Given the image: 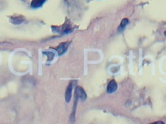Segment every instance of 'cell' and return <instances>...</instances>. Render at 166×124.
Returning <instances> with one entry per match:
<instances>
[{
	"mask_svg": "<svg viewBox=\"0 0 166 124\" xmlns=\"http://www.w3.org/2000/svg\"><path fill=\"white\" fill-rule=\"evenodd\" d=\"M51 29L55 33H59L61 34H68L73 32L75 29L74 25L72 24L70 20H67L63 25L61 26H52Z\"/></svg>",
	"mask_w": 166,
	"mask_h": 124,
	"instance_id": "cell-1",
	"label": "cell"
},
{
	"mask_svg": "<svg viewBox=\"0 0 166 124\" xmlns=\"http://www.w3.org/2000/svg\"><path fill=\"white\" fill-rule=\"evenodd\" d=\"M75 96L78 98V100L80 99L82 101H84L86 99V94L85 93L84 89L81 87H77L75 89Z\"/></svg>",
	"mask_w": 166,
	"mask_h": 124,
	"instance_id": "cell-2",
	"label": "cell"
},
{
	"mask_svg": "<svg viewBox=\"0 0 166 124\" xmlns=\"http://www.w3.org/2000/svg\"><path fill=\"white\" fill-rule=\"evenodd\" d=\"M70 41H66V42H62L60 44L58 47L57 48V50L58 52L59 56H62V54H64L66 52L67 49L69 47V45L70 44Z\"/></svg>",
	"mask_w": 166,
	"mask_h": 124,
	"instance_id": "cell-3",
	"label": "cell"
},
{
	"mask_svg": "<svg viewBox=\"0 0 166 124\" xmlns=\"http://www.w3.org/2000/svg\"><path fill=\"white\" fill-rule=\"evenodd\" d=\"M10 22L12 23L14 25H19L23 23L25 20V18L24 16H23L22 15H16V16H11L10 18Z\"/></svg>",
	"mask_w": 166,
	"mask_h": 124,
	"instance_id": "cell-4",
	"label": "cell"
},
{
	"mask_svg": "<svg viewBox=\"0 0 166 124\" xmlns=\"http://www.w3.org/2000/svg\"><path fill=\"white\" fill-rule=\"evenodd\" d=\"M73 89V82H71L67 87L66 93H65V100L67 103L70 102L71 98V93Z\"/></svg>",
	"mask_w": 166,
	"mask_h": 124,
	"instance_id": "cell-5",
	"label": "cell"
},
{
	"mask_svg": "<svg viewBox=\"0 0 166 124\" xmlns=\"http://www.w3.org/2000/svg\"><path fill=\"white\" fill-rule=\"evenodd\" d=\"M117 85L116 82L114 80H112L110 81L109 84L108 85L107 87V93L108 94H112L114 93L115 91L117 90Z\"/></svg>",
	"mask_w": 166,
	"mask_h": 124,
	"instance_id": "cell-6",
	"label": "cell"
},
{
	"mask_svg": "<svg viewBox=\"0 0 166 124\" xmlns=\"http://www.w3.org/2000/svg\"><path fill=\"white\" fill-rule=\"evenodd\" d=\"M47 0H33L31 3V7L33 8H38L41 7L43 5V3H45V2Z\"/></svg>",
	"mask_w": 166,
	"mask_h": 124,
	"instance_id": "cell-7",
	"label": "cell"
},
{
	"mask_svg": "<svg viewBox=\"0 0 166 124\" xmlns=\"http://www.w3.org/2000/svg\"><path fill=\"white\" fill-rule=\"evenodd\" d=\"M43 54L47 56V61H51L55 56V54L52 52H43Z\"/></svg>",
	"mask_w": 166,
	"mask_h": 124,
	"instance_id": "cell-8",
	"label": "cell"
},
{
	"mask_svg": "<svg viewBox=\"0 0 166 124\" xmlns=\"http://www.w3.org/2000/svg\"><path fill=\"white\" fill-rule=\"evenodd\" d=\"M128 23V20L127 19H125V20H123V22H122L121 24L120 25V29H123L124 28V27L125 26L126 24Z\"/></svg>",
	"mask_w": 166,
	"mask_h": 124,
	"instance_id": "cell-9",
	"label": "cell"
},
{
	"mask_svg": "<svg viewBox=\"0 0 166 124\" xmlns=\"http://www.w3.org/2000/svg\"><path fill=\"white\" fill-rule=\"evenodd\" d=\"M151 124H165V123L162 121H156V122H154V123H151Z\"/></svg>",
	"mask_w": 166,
	"mask_h": 124,
	"instance_id": "cell-10",
	"label": "cell"
}]
</instances>
